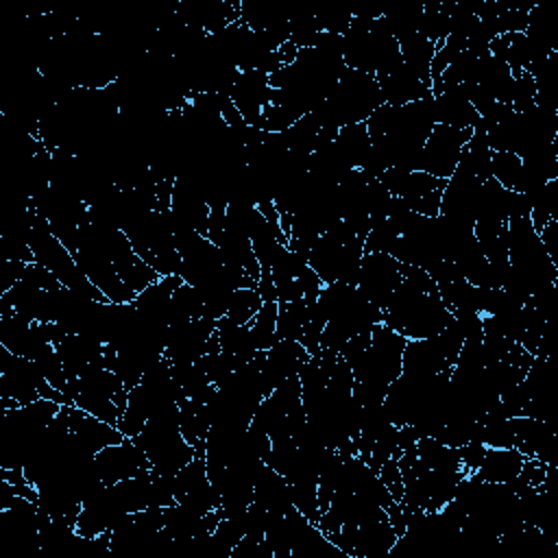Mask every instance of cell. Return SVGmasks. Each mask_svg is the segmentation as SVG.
<instances>
[{
	"label": "cell",
	"mask_w": 558,
	"mask_h": 558,
	"mask_svg": "<svg viewBox=\"0 0 558 558\" xmlns=\"http://www.w3.org/2000/svg\"><path fill=\"white\" fill-rule=\"evenodd\" d=\"M381 314V323L405 340L434 338L453 320V314L442 305L438 294L418 292L403 281L392 292Z\"/></svg>",
	"instance_id": "cell-2"
},
{
	"label": "cell",
	"mask_w": 558,
	"mask_h": 558,
	"mask_svg": "<svg viewBox=\"0 0 558 558\" xmlns=\"http://www.w3.org/2000/svg\"><path fill=\"white\" fill-rule=\"evenodd\" d=\"M216 333V320L203 316L196 320L168 325L163 357L170 362H194L207 353L209 340Z\"/></svg>",
	"instance_id": "cell-9"
},
{
	"label": "cell",
	"mask_w": 558,
	"mask_h": 558,
	"mask_svg": "<svg viewBox=\"0 0 558 558\" xmlns=\"http://www.w3.org/2000/svg\"><path fill=\"white\" fill-rule=\"evenodd\" d=\"M320 133V124L312 113L301 116L288 131H283L288 150L301 153V155H312L316 148V137Z\"/></svg>",
	"instance_id": "cell-30"
},
{
	"label": "cell",
	"mask_w": 558,
	"mask_h": 558,
	"mask_svg": "<svg viewBox=\"0 0 558 558\" xmlns=\"http://www.w3.org/2000/svg\"><path fill=\"white\" fill-rule=\"evenodd\" d=\"M379 181L399 201H403L412 211L434 218L440 211V196L447 179H436L423 170H397L388 168Z\"/></svg>",
	"instance_id": "cell-5"
},
{
	"label": "cell",
	"mask_w": 558,
	"mask_h": 558,
	"mask_svg": "<svg viewBox=\"0 0 558 558\" xmlns=\"http://www.w3.org/2000/svg\"><path fill=\"white\" fill-rule=\"evenodd\" d=\"M445 371H451V364L447 362V355L436 336L405 342L401 373L416 377H434Z\"/></svg>",
	"instance_id": "cell-18"
},
{
	"label": "cell",
	"mask_w": 558,
	"mask_h": 558,
	"mask_svg": "<svg viewBox=\"0 0 558 558\" xmlns=\"http://www.w3.org/2000/svg\"><path fill=\"white\" fill-rule=\"evenodd\" d=\"M351 17H353L351 11H342V9H329V11L318 13L323 31L333 33V35H344L351 26Z\"/></svg>",
	"instance_id": "cell-35"
},
{
	"label": "cell",
	"mask_w": 558,
	"mask_h": 558,
	"mask_svg": "<svg viewBox=\"0 0 558 558\" xmlns=\"http://www.w3.org/2000/svg\"><path fill=\"white\" fill-rule=\"evenodd\" d=\"M375 78L379 83L386 105L401 107L432 94V89L421 81V76L412 68H408L403 61L397 68H392L388 74L375 76Z\"/></svg>",
	"instance_id": "cell-20"
},
{
	"label": "cell",
	"mask_w": 558,
	"mask_h": 558,
	"mask_svg": "<svg viewBox=\"0 0 558 558\" xmlns=\"http://www.w3.org/2000/svg\"><path fill=\"white\" fill-rule=\"evenodd\" d=\"M432 96H434L436 124L464 131V129H473L480 122V113L466 98L462 83L442 87L438 94H432Z\"/></svg>",
	"instance_id": "cell-17"
},
{
	"label": "cell",
	"mask_w": 558,
	"mask_h": 558,
	"mask_svg": "<svg viewBox=\"0 0 558 558\" xmlns=\"http://www.w3.org/2000/svg\"><path fill=\"white\" fill-rule=\"evenodd\" d=\"M126 399L129 388L105 364L92 366L76 379L74 405L111 425H118V421L122 418L126 410Z\"/></svg>",
	"instance_id": "cell-4"
},
{
	"label": "cell",
	"mask_w": 558,
	"mask_h": 558,
	"mask_svg": "<svg viewBox=\"0 0 558 558\" xmlns=\"http://www.w3.org/2000/svg\"><path fill=\"white\" fill-rule=\"evenodd\" d=\"M163 527V508L126 512L111 530L109 549L113 551H153V543Z\"/></svg>",
	"instance_id": "cell-8"
},
{
	"label": "cell",
	"mask_w": 558,
	"mask_h": 558,
	"mask_svg": "<svg viewBox=\"0 0 558 558\" xmlns=\"http://www.w3.org/2000/svg\"><path fill=\"white\" fill-rule=\"evenodd\" d=\"M403 264L388 253H364L360 262L357 290L381 312L401 283Z\"/></svg>",
	"instance_id": "cell-7"
},
{
	"label": "cell",
	"mask_w": 558,
	"mask_h": 558,
	"mask_svg": "<svg viewBox=\"0 0 558 558\" xmlns=\"http://www.w3.org/2000/svg\"><path fill=\"white\" fill-rule=\"evenodd\" d=\"M94 466L105 484H116L150 471L146 453L131 438H124L122 442L100 449L94 456Z\"/></svg>",
	"instance_id": "cell-10"
},
{
	"label": "cell",
	"mask_w": 558,
	"mask_h": 558,
	"mask_svg": "<svg viewBox=\"0 0 558 558\" xmlns=\"http://www.w3.org/2000/svg\"><path fill=\"white\" fill-rule=\"evenodd\" d=\"M231 102L240 111L246 124L259 129L262 111L270 105L272 98V87L268 83V74L259 70H246L240 72L231 92H229Z\"/></svg>",
	"instance_id": "cell-12"
},
{
	"label": "cell",
	"mask_w": 558,
	"mask_h": 558,
	"mask_svg": "<svg viewBox=\"0 0 558 558\" xmlns=\"http://www.w3.org/2000/svg\"><path fill=\"white\" fill-rule=\"evenodd\" d=\"M399 50H401V61L408 68H412L421 76V81L432 89L429 63H432V57L436 52V44H432L429 39L421 37L418 33H412L405 39L399 41Z\"/></svg>",
	"instance_id": "cell-25"
},
{
	"label": "cell",
	"mask_w": 558,
	"mask_h": 558,
	"mask_svg": "<svg viewBox=\"0 0 558 558\" xmlns=\"http://www.w3.org/2000/svg\"><path fill=\"white\" fill-rule=\"evenodd\" d=\"M384 105L379 83L373 74L344 68L333 89L310 113L320 126L342 129L366 122L368 116Z\"/></svg>",
	"instance_id": "cell-1"
},
{
	"label": "cell",
	"mask_w": 558,
	"mask_h": 558,
	"mask_svg": "<svg viewBox=\"0 0 558 558\" xmlns=\"http://www.w3.org/2000/svg\"><path fill=\"white\" fill-rule=\"evenodd\" d=\"M216 338H218L220 351L233 355L240 366L251 362L257 355L251 340V325H235L227 316H222L216 320Z\"/></svg>",
	"instance_id": "cell-23"
},
{
	"label": "cell",
	"mask_w": 558,
	"mask_h": 558,
	"mask_svg": "<svg viewBox=\"0 0 558 558\" xmlns=\"http://www.w3.org/2000/svg\"><path fill=\"white\" fill-rule=\"evenodd\" d=\"M307 316V303L303 299L279 303L277 307V340H299Z\"/></svg>",
	"instance_id": "cell-31"
},
{
	"label": "cell",
	"mask_w": 558,
	"mask_h": 558,
	"mask_svg": "<svg viewBox=\"0 0 558 558\" xmlns=\"http://www.w3.org/2000/svg\"><path fill=\"white\" fill-rule=\"evenodd\" d=\"M534 96H536V85L530 72H523L514 78V89H512V109L514 113H523L534 107Z\"/></svg>",
	"instance_id": "cell-34"
},
{
	"label": "cell",
	"mask_w": 558,
	"mask_h": 558,
	"mask_svg": "<svg viewBox=\"0 0 558 558\" xmlns=\"http://www.w3.org/2000/svg\"><path fill=\"white\" fill-rule=\"evenodd\" d=\"M336 146L351 168H360L371 150V135L366 131V122L342 126L336 135Z\"/></svg>",
	"instance_id": "cell-26"
},
{
	"label": "cell",
	"mask_w": 558,
	"mask_h": 558,
	"mask_svg": "<svg viewBox=\"0 0 558 558\" xmlns=\"http://www.w3.org/2000/svg\"><path fill=\"white\" fill-rule=\"evenodd\" d=\"M65 412H68V425H70V429L76 434V438H78L94 456H96L100 449L124 440V434H122L116 425H111V423H107V421H102V418H98V416H94V414H89V412L76 408V405H65Z\"/></svg>",
	"instance_id": "cell-16"
},
{
	"label": "cell",
	"mask_w": 558,
	"mask_h": 558,
	"mask_svg": "<svg viewBox=\"0 0 558 558\" xmlns=\"http://www.w3.org/2000/svg\"><path fill=\"white\" fill-rule=\"evenodd\" d=\"M54 347L63 362L68 379H76L92 366L105 364V344L89 336L65 333Z\"/></svg>",
	"instance_id": "cell-15"
},
{
	"label": "cell",
	"mask_w": 558,
	"mask_h": 558,
	"mask_svg": "<svg viewBox=\"0 0 558 558\" xmlns=\"http://www.w3.org/2000/svg\"><path fill=\"white\" fill-rule=\"evenodd\" d=\"M525 456L514 447H486L484 460L477 466L475 475L484 482L506 484L521 473Z\"/></svg>",
	"instance_id": "cell-22"
},
{
	"label": "cell",
	"mask_w": 558,
	"mask_h": 558,
	"mask_svg": "<svg viewBox=\"0 0 558 558\" xmlns=\"http://www.w3.org/2000/svg\"><path fill=\"white\" fill-rule=\"evenodd\" d=\"M262 305H264V301H262L257 288H238L231 296L227 318L235 325H248Z\"/></svg>",
	"instance_id": "cell-32"
},
{
	"label": "cell",
	"mask_w": 558,
	"mask_h": 558,
	"mask_svg": "<svg viewBox=\"0 0 558 558\" xmlns=\"http://www.w3.org/2000/svg\"><path fill=\"white\" fill-rule=\"evenodd\" d=\"M277 301H266L255 318L248 323L251 325V340L257 353L268 351L277 342Z\"/></svg>",
	"instance_id": "cell-28"
},
{
	"label": "cell",
	"mask_w": 558,
	"mask_h": 558,
	"mask_svg": "<svg viewBox=\"0 0 558 558\" xmlns=\"http://www.w3.org/2000/svg\"><path fill=\"white\" fill-rule=\"evenodd\" d=\"M257 357L264 388L270 395L281 381L299 377V371L310 360V353L299 340H277L268 351H262Z\"/></svg>",
	"instance_id": "cell-11"
},
{
	"label": "cell",
	"mask_w": 558,
	"mask_h": 558,
	"mask_svg": "<svg viewBox=\"0 0 558 558\" xmlns=\"http://www.w3.org/2000/svg\"><path fill=\"white\" fill-rule=\"evenodd\" d=\"M473 129H451L445 124H436L429 133V137L423 144L418 170L436 177V179H449L460 161V153L471 137Z\"/></svg>",
	"instance_id": "cell-6"
},
{
	"label": "cell",
	"mask_w": 558,
	"mask_h": 558,
	"mask_svg": "<svg viewBox=\"0 0 558 558\" xmlns=\"http://www.w3.org/2000/svg\"><path fill=\"white\" fill-rule=\"evenodd\" d=\"M514 449L525 458H536L545 464H554L556 458V429L551 421H538L530 416H512Z\"/></svg>",
	"instance_id": "cell-13"
},
{
	"label": "cell",
	"mask_w": 558,
	"mask_h": 558,
	"mask_svg": "<svg viewBox=\"0 0 558 558\" xmlns=\"http://www.w3.org/2000/svg\"><path fill=\"white\" fill-rule=\"evenodd\" d=\"M181 283H183V279L179 275H166V277H159L155 283H150L148 288H144L133 301L140 316L153 325L168 327L170 325V301H172L174 290Z\"/></svg>",
	"instance_id": "cell-19"
},
{
	"label": "cell",
	"mask_w": 558,
	"mask_h": 558,
	"mask_svg": "<svg viewBox=\"0 0 558 558\" xmlns=\"http://www.w3.org/2000/svg\"><path fill=\"white\" fill-rule=\"evenodd\" d=\"M521 172V159L510 150H493L490 157V179H495L506 190H512Z\"/></svg>",
	"instance_id": "cell-33"
},
{
	"label": "cell",
	"mask_w": 558,
	"mask_h": 558,
	"mask_svg": "<svg viewBox=\"0 0 558 558\" xmlns=\"http://www.w3.org/2000/svg\"><path fill=\"white\" fill-rule=\"evenodd\" d=\"M490 157H493V150L488 146L486 131L480 124H475L471 137L466 140V144L460 153L458 168L484 183L486 179H490Z\"/></svg>",
	"instance_id": "cell-24"
},
{
	"label": "cell",
	"mask_w": 558,
	"mask_h": 558,
	"mask_svg": "<svg viewBox=\"0 0 558 558\" xmlns=\"http://www.w3.org/2000/svg\"><path fill=\"white\" fill-rule=\"evenodd\" d=\"M362 255L364 242L342 220H338L316 238L307 255V264L323 283L342 281L347 286H357Z\"/></svg>",
	"instance_id": "cell-3"
},
{
	"label": "cell",
	"mask_w": 558,
	"mask_h": 558,
	"mask_svg": "<svg viewBox=\"0 0 558 558\" xmlns=\"http://www.w3.org/2000/svg\"><path fill=\"white\" fill-rule=\"evenodd\" d=\"M414 447H416V458L429 469H438V471H460L462 469L456 447L442 445L436 438H418Z\"/></svg>",
	"instance_id": "cell-27"
},
{
	"label": "cell",
	"mask_w": 558,
	"mask_h": 558,
	"mask_svg": "<svg viewBox=\"0 0 558 558\" xmlns=\"http://www.w3.org/2000/svg\"><path fill=\"white\" fill-rule=\"evenodd\" d=\"M480 190H482L480 179L456 168V172L445 183L438 214L451 220L475 222V205H477Z\"/></svg>",
	"instance_id": "cell-14"
},
{
	"label": "cell",
	"mask_w": 558,
	"mask_h": 558,
	"mask_svg": "<svg viewBox=\"0 0 558 558\" xmlns=\"http://www.w3.org/2000/svg\"><path fill=\"white\" fill-rule=\"evenodd\" d=\"M253 501L264 506L268 512H279V514L296 508L292 504V495H290V486H288L286 477L281 473H277L275 469H270L266 462L259 466V471L255 475Z\"/></svg>",
	"instance_id": "cell-21"
},
{
	"label": "cell",
	"mask_w": 558,
	"mask_h": 558,
	"mask_svg": "<svg viewBox=\"0 0 558 558\" xmlns=\"http://www.w3.org/2000/svg\"><path fill=\"white\" fill-rule=\"evenodd\" d=\"M486 453V445L480 440H469L462 447H458V456H460V464L466 473H475L477 466L482 464Z\"/></svg>",
	"instance_id": "cell-36"
},
{
	"label": "cell",
	"mask_w": 558,
	"mask_h": 558,
	"mask_svg": "<svg viewBox=\"0 0 558 558\" xmlns=\"http://www.w3.org/2000/svg\"><path fill=\"white\" fill-rule=\"evenodd\" d=\"M205 316V303L198 294V290L190 283H181L170 301V325L172 323H185V320H196Z\"/></svg>",
	"instance_id": "cell-29"
}]
</instances>
